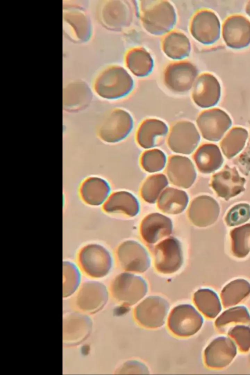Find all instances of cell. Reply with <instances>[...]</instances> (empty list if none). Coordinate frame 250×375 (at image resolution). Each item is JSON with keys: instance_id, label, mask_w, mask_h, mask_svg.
I'll return each instance as SVG.
<instances>
[{"instance_id": "6da1fadb", "label": "cell", "mask_w": 250, "mask_h": 375, "mask_svg": "<svg viewBox=\"0 0 250 375\" xmlns=\"http://www.w3.org/2000/svg\"><path fill=\"white\" fill-rule=\"evenodd\" d=\"M140 17L144 28L155 35L169 32L177 20L173 6L169 1L163 0L141 1Z\"/></svg>"}, {"instance_id": "7a4b0ae2", "label": "cell", "mask_w": 250, "mask_h": 375, "mask_svg": "<svg viewBox=\"0 0 250 375\" xmlns=\"http://www.w3.org/2000/svg\"><path fill=\"white\" fill-rule=\"evenodd\" d=\"M134 85L132 78L124 68L114 66L101 75L96 83V91L104 98L118 99L128 95Z\"/></svg>"}, {"instance_id": "3957f363", "label": "cell", "mask_w": 250, "mask_h": 375, "mask_svg": "<svg viewBox=\"0 0 250 375\" xmlns=\"http://www.w3.org/2000/svg\"><path fill=\"white\" fill-rule=\"evenodd\" d=\"M134 121L127 111L116 109L108 113L101 121L98 129L100 138L108 143L120 142L131 132Z\"/></svg>"}, {"instance_id": "277c9868", "label": "cell", "mask_w": 250, "mask_h": 375, "mask_svg": "<svg viewBox=\"0 0 250 375\" xmlns=\"http://www.w3.org/2000/svg\"><path fill=\"white\" fill-rule=\"evenodd\" d=\"M148 288L141 277L129 273H122L113 281L111 291L113 297L121 303L132 306L142 299Z\"/></svg>"}, {"instance_id": "5b68a950", "label": "cell", "mask_w": 250, "mask_h": 375, "mask_svg": "<svg viewBox=\"0 0 250 375\" xmlns=\"http://www.w3.org/2000/svg\"><path fill=\"white\" fill-rule=\"evenodd\" d=\"M82 269L88 275L101 278L107 275L112 266V258L108 250L96 244L83 247L79 255Z\"/></svg>"}, {"instance_id": "8992f818", "label": "cell", "mask_w": 250, "mask_h": 375, "mask_svg": "<svg viewBox=\"0 0 250 375\" xmlns=\"http://www.w3.org/2000/svg\"><path fill=\"white\" fill-rule=\"evenodd\" d=\"M203 318L197 310L189 304L175 307L168 319V326L177 336L188 337L196 333L201 328Z\"/></svg>"}, {"instance_id": "52a82bcc", "label": "cell", "mask_w": 250, "mask_h": 375, "mask_svg": "<svg viewBox=\"0 0 250 375\" xmlns=\"http://www.w3.org/2000/svg\"><path fill=\"white\" fill-rule=\"evenodd\" d=\"M200 141V135L194 124L182 121L172 126L167 143L169 149L174 152L188 155L195 150Z\"/></svg>"}, {"instance_id": "ba28073f", "label": "cell", "mask_w": 250, "mask_h": 375, "mask_svg": "<svg viewBox=\"0 0 250 375\" xmlns=\"http://www.w3.org/2000/svg\"><path fill=\"white\" fill-rule=\"evenodd\" d=\"M155 267L164 274H171L178 271L183 263V255L180 242L171 237L161 241L154 251Z\"/></svg>"}, {"instance_id": "9c48e42d", "label": "cell", "mask_w": 250, "mask_h": 375, "mask_svg": "<svg viewBox=\"0 0 250 375\" xmlns=\"http://www.w3.org/2000/svg\"><path fill=\"white\" fill-rule=\"evenodd\" d=\"M169 304L159 296H150L135 308V317L141 326L157 328L163 326L169 310Z\"/></svg>"}, {"instance_id": "30bf717a", "label": "cell", "mask_w": 250, "mask_h": 375, "mask_svg": "<svg viewBox=\"0 0 250 375\" xmlns=\"http://www.w3.org/2000/svg\"><path fill=\"white\" fill-rule=\"evenodd\" d=\"M198 74L196 67L188 62H176L169 64L164 73V82L170 90L184 93L193 86Z\"/></svg>"}, {"instance_id": "8fae6325", "label": "cell", "mask_w": 250, "mask_h": 375, "mask_svg": "<svg viewBox=\"0 0 250 375\" xmlns=\"http://www.w3.org/2000/svg\"><path fill=\"white\" fill-rule=\"evenodd\" d=\"M192 37L204 44L215 42L219 38L220 23L216 14L208 10H202L193 16L190 25Z\"/></svg>"}, {"instance_id": "7c38bea8", "label": "cell", "mask_w": 250, "mask_h": 375, "mask_svg": "<svg viewBox=\"0 0 250 375\" xmlns=\"http://www.w3.org/2000/svg\"><path fill=\"white\" fill-rule=\"evenodd\" d=\"M196 122L202 136L211 141L219 140L231 124L229 115L218 108L203 111L198 117Z\"/></svg>"}, {"instance_id": "4fadbf2b", "label": "cell", "mask_w": 250, "mask_h": 375, "mask_svg": "<svg viewBox=\"0 0 250 375\" xmlns=\"http://www.w3.org/2000/svg\"><path fill=\"white\" fill-rule=\"evenodd\" d=\"M117 255L120 265L126 271L143 272L150 266V260L147 250L137 242H124L119 247Z\"/></svg>"}, {"instance_id": "5bb4252c", "label": "cell", "mask_w": 250, "mask_h": 375, "mask_svg": "<svg viewBox=\"0 0 250 375\" xmlns=\"http://www.w3.org/2000/svg\"><path fill=\"white\" fill-rule=\"evenodd\" d=\"M222 36L229 47L241 49L247 47L250 43V21L241 15L228 17L222 26Z\"/></svg>"}, {"instance_id": "9a60e30c", "label": "cell", "mask_w": 250, "mask_h": 375, "mask_svg": "<svg viewBox=\"0 0 250 375\" xmlns=\"http://www.w3.org/2000/svg\"><path fill=\"white\" fill-rule=\"evenodd\" d=\"M167 176L174 185L183 188H190L196 178L192 162L187 157L175 155L169 158L166 167Z\"/></svg>"}, {"instance_id": "2e32d148", "label": "cell", "mask_w": 250, "mask_h": 375, "mask_svg": "<svg viewBox=\"0 0 250 375\" xmlns=\"http://www.w3.org/2000/svg\"><path fill=\"white\" fill-rule=\"evenodd\" d=\"M220 95V83L212 74H202L195 81L192 97L198 106L208 108L216 105L219 100Z\"/></svg>"}, {"instance_id": "e0dca14e", "label": "cell", "mask_w": 250, "mask_h": 375, "mask_svg": "<svg viewBox=\"0 0 250 375\" xmlns=\"http://www.w3.org/2000/svg\"><path fill=\"white\" fill-rule=\"evenodd\" d=\"M236 354L233 342L226 337L213 340L205 351L206 365L212 368H222L229 365Z\"/></svg>"}, {"instance_id": "ac0fdd59", "label": "cell", "mask_w": 250, "mask_h": 375, "mask_svg": "<svg viewBox=\"0 0 250 375\" xmlns=\"http://www.w3.org/2000/svg\"><path fill=\"white\" fill-rule=\"evenodd\" d=\"M169 129L163 121L148 119L140 125L136 134L139 145L145 149L152 148L162 145L168 134Z\"/></svg>"}, {"instance_id": "d6986e66", "label": "cell", "mask_w": 250, "mask_h": 375, "mask_svg": "<svg viewBox=\"0 0 250 375\" xmlns=\"http://www.w3.org/2000/svg\"><path fill=\"white\" fill-rule=\"evenodd\" d=\"M219 208L212 198L202 195L195 198L188 209V217L195 225L204 227L213 223L217 219Z\"/></svg>"}, {"instance_id": "ffe728a7", "label": "cell", "mask_w": 250, "mask_h": 375, "mask_svg": "<svg viewBox=\"0 0 250 375\" xmlns=\"http://www.w3.org/2000/svg\"><path fill=\"white\" fill-rule=\"evenodd\" d=\"M108 292L106 287L97 282H88L82 287L77 297V304L82 310L95 312L106 304Z\"/></svg>"}, {"instance_id": "44dd1931", "label": "cell", "mask_w": 250, "mask_h": 375, "mask_svg": "<svg viewBox=\"0 0 250 375\" xmlns=\"http://www.w3.org/2000/svg\"><path fill=\"white\" fill-rule=\"evenodd\" d=\"M245 182L235 168L227 167L213 176L211 186L218 196L228 199L244 189Z\"/></svg>"}, {"instance_id": "7402d4cb", "label": "cell", "mask_w": 250, "mask_h": 375, "mask_svg": "<svg viewBox=\"0 0 250 375\" xmlns=\"http://www.w3.org/2000/svg\"><path fill=\"white\" fill-rule=\"evenodd\" d=\"M173 225L168 217L159 213H153L146 217L142 222L140 232L144 240L154 244L172 231Z\"/></svg>"}, {"instance_id": "603a6c76", "label": "cell", "mask_w": 250, "mask_h": 375, "mask_svg": "<svg viewBox=\"0 0 250 375\" xmlns=\"http://www.w3.org/2000/svg\"><path fill=\"white\" fill-rule=\"evenodd\" d=\"M103 20L110 28L120 30L128 26L131 22L133 12L129 3L125 0H112L104 6Z\"/></svg>"}, {"instance_id": "cb8c5ba5", "label": "cell", "mask_w": 250, "mask_h": 375, "mask_svg": "<svg viewBox=\"0 0 250 375\" xmlns=\"http://www.w3.org/2000/svg\"><path fill=\"white\" fill-rule=\"evenodd\" d=\"M110 192V187L104 179L98 177H90L82 184L80 193L83 200L87 204L97 206L105 202Z\"/></svg>"}, {"instance_id": "d4e9b609", "label": "cell", "mask_w": 250, "mask_h": 375, "mask_svg": "<svg viewBox=\"0 0 250 375\" xmlns=\"http://www.w3.org/2000/svg\"><path fill=\"white\" fill-rule=\"evenodd\" d=\"M139 209V203L137 198L126 191L112 193L104 205V209L106 212H122L131 217L136 216Z\"/></svg>"}, {"instance_id": "484cf974", "label": "cell", "mask_w": 250, "mask_h": 375, "mask_svg": "<svg viewBox=\"0 0 250 375\" xmlns=\"http://www.w3.org/2000/svg\"><path fill=\"white\" fill-rule=\"evenodd\" d=\"M193 159L198 170L204 173L215 171L223 162L219 148L210 144L201 146L194 153Z\"/></svg>"}, {"instance_id": "4316f807", "label": "cell", "mask_w": 250, "mask_h": 375, "mask_svg": "<svg viewBox=\"0 0 250 375\" xmlns=\"http://www.w3.org/2000/svg\"><path fill=\"white\" fill-rule=\"evenodd\" d=\"M63 324V340L70 345L82 341L87 336L91 329L89 319L79 314L68 316Z\"/></svg>"}, {"instance_id": "83f0119b", "label": "cell", "mask_w": 250, "mask_h": 375, "mask_svg": "<svg viewBox=\"0 0 250 375\" xmlns=\"http://www.w3.org/2000/svg\"><path fill=\"white\" fill-rule=\"evenodd\" d=\"M188 203V197L185 191L168 188L160 195L158 207L164 213L176 214L183 212Z\"/></svg>"}, {"instance_id": "f1b7e54d", "label": "cell", "mask_w": 250, "mask_h": 375, "mask_svg": "<svg viewBox=\"0 0 250 375\" xmlns=\"http://www.w3.org/2000/svg\"><path fill=\"white\" fill-rule=\"evenodd\" d=\"M164 53L173 60H181L188 57L191 50L189 40L184 33L173 31L164 38L162 42Z\"/></svg>"}, {"instance_id": "f546056e", "label": "cell", "mask_w": 250, "mask_h": 375, "mask_svg": "<svg viewBox=\"0 0 250 375\" xmlns=\"http://www.w3.org/2000/svg\"><path fill=\"white\" fill-rule=\"evenodd\" d=\"M125 63L129 70L134 75L140 77L149 75L154 66L153 60L150 54L141 47L129 50L126 55Z\"/></svg>"}, {"instance_id": "4dcf8cb0", "label": "cell", "mask_w": 250, "mask_h": 375, "mask_svg": "<svg viewBox=\"0 0 250 375\" xmlns=\"http://www.w3.org/2000/svg\"><path fill=\"white\" fill-rule=\"evenodd\" d=\"M193 299L198 309L208 318H214L221 310L217 295L209 289L198 290L194 293Z\"/></svg>"}, {"instance_id": "1f68e13d", "label": "cell", "mask_w": 250, "mask_h": 375, "mask_svg": "<svg viewBox=\"0 0 250 375\" xmlns=\"http://www.w3.org/2000/svg\"><path fill=\"white\" fill-rule=\"evenodd\" d=\"M250 293V284L244 279L233 280L226 285L221 292V299L225 307L235 305Z\"/></svg>"}, {"instance_id": "d6a6232c", "label": "cell", "mask_w": 250, "mask_h": 375, "mask_svg": "<svg viewBox=\"0 0 250 375\" xmlns=\"http://www.w3.org/2000/svg\"><path fill=\"white\" fill-rule=\"evenodd\" d=\"M168 184L167 179L163 174L151 175L144 182L141 188V196L146 202L154 203Z\"/></svg>"}, {"instance_id": "836d02e7", "label": "cell", "mask_w": 250, "mask_h": 375, "mask_svg": "<svg viewBox=\"0 0 250 375\" xmlns=\"http://www.w3.org/2000/svg\"><path fill=\"white\" fill-rule=\"evenodd\" d=\"M248 137L247 131L242 128H232L225 136L220 144L224 154L231 158L243 148Z\"/></svg>"}, {"instance_id": "e575fe53", "label": "cell", "mask_w": 250, "mask_h": 375, "mask_svg": "<svg viewBox=\"0 0 250 375\" xmlns=\"http://www.w3.org/2000/svg\"><path fill=\"white\" fill-rule=\"evenodd\" d=\"M230 235L234 254L239 258L246 256L250 251V224L235 228Z\"/></svg>"}, {"instance_id": "d590c367", "label": "cell", "mask_w": 250, "mask_h": 375, "mask_svg": "<svg viewBox=\"0 0 250 375\" xmlns=\"http://www.w3.org/2000/svg\"><path fill=\"white\" fill-rule=\"evenodd\" d=\"M165 153L158 149H152L145 151L141 158L142 168L149 173L162 170L167 164Z\"/></svg>"}, {"instance_id": "8d00e7d4", "label": "cell", "mask_w": 250, "mask_h": 375, "mask_svg": "<svg viewBox=\"0 0 250 375\" xmlns=\"http://www.w3.org/2000/svg\"><path fill=\"white\" fill-rule=\"evenodd\" d=\"M233 322L250 324V315L245 307H236L226 311L216 319L215 325L221 328Z\"/></svg>"}, {"instance_id": "74e56055", "label": "cell", "mask_w": 250, "mask_h": 375, "mask_svg": "<svg viewBox=\"0 0 250 375\" xmlns=\"http://www.w3.org/2000/svg\"><path fill=\"white\" fill-rule=\"evenodd\" d=\"M63 292L64 297L73 293L80 282V274L76 266L70 262L63 263Z\"/></svg>"}, {"instance_id": "f35d334b", "label": "cell", "mask_w": 250, "mask_h": 375, "mask_svg": "<svg viewBox=\"0 0 250 375\" xmlns=\"http://www.w3.org/2000/svg\"><path fill=\"white\" fill-rule=\"evenodd\" d=\"M250 218V207L241 204L233 207L228 212L226 222L229 226H235L246 222Z\"/></svg>"}, {"instance_id": "ab89813d", "label": "cell", "mask_w": 250, "mask_h": 375, "mask_svg": "<svg viewBox=\"0 0 250 375\" xmlns=\"http://www.w3.org/2000/svg\"><path fill=\"white\" fill-rule=\"evenodd\" d=\"M237 343L239 349L247 352L250 348V328L245 326H237L228 333Z\"/></svg>"}, {"instance_id": "60d3db41", "label": "cell", "mask_w": 250, "mask_h": 375, "mask_svg": "<svg viewBox=\"0 0 250 375\" xmlns=\"http://www.w3.org/2000/svg\"><path fill=\"white\" fill-rule=\"evenodd\" d=\"M120 374H148L147 367L143 363L134 360L125 363L119 369Z\"/></svg>"}, {"instance_id": "b9f144b4", "label": "cell", "mask_w": 250, "mask_h": 375, "mask_svg": "<svg viewBox=\"0 0 250 375\" xmlns=\"http://www.w3.org/2000/svg\"><path fill=\"white\" fill-rule=\"evenodd\" d=\"M246 11L248 15L250 17V1H249L246 7Z\"/></svg>"}]
</instances>
